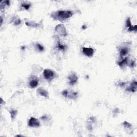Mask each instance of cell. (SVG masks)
Masks as SVG:
<instances>
[{
  "label": "cell",
  "mask_w": 137,
  "mask_h": 137,
  "mask_svg": "<svg viewBox=\"0 0 137 137\" xmlns=\"http://www.w3.org/2000/svg\"><path fill=\"white\" fill-rule=\"evenodd\" d=\"M35 48L36 49V50L40 52H42L44 50V47L40 43H36L35 44Z\"/></svg>",
  "instance_id": "9a60e30c"
},
{
  "label": "cell",
  "mask_w": 137,
  "mask_h": 137,
  "mask_svg": "<svg viewBox=\"0 0 137 137\" xmlns=\"http://www.w3.org/2000/svg\"><path fill=\"white\" fill-rule=\"evenodd\" d=\"M73 12L69 10H58L56 12H53L51 14V17L55 20L59 21L61 22L64 21L73 15Z\"/></svg>",
  "instance_id": "6da1fadb"
},
{
  "label": "cell",
  "mask_w": 137,
  "mask_h": 137,
  "mask_svg": "<svg viewBox=\"0 0 137 137\" xmlns=\"http://www.w3.org/2000/svg\"><path fill=\"white\" fill-rule=\"evenodd\" d=\"M37 93L41 96L44 97L45 98H49V93L46 90H45L43 88H39L37 90Z\"/></svg>",
  "instance_id": "7c38bea8"
},
{
  "label": "cell",
  "mask_w": 137,
  "mask_h": 137,
  "mask_svg": "<svg viewBox=\"0 0 137 137\" xmlns=\"http://www.w3.org/2000/svg\"><path fill=\"white\" fill-rule=\"evenodd\" d=\"M17 114V110H12L11 112H10V114H11V118L12 120H14L15 117H16V115Z\"/></svg>",
  "instance_id": "e0dca14e"
},
{
  "label": "cell",
  "mask_w": 137,
  "mask_h": 137,
  "mask_svg": "<svg viewBox=\"0 0 137 137\" xmlns=\"http://www.w3.org/2000/svg\"><path fill=\"white\" fill-rule=\"evenodd\" d=\"M56 47L60 51H65L66 49H67V47L66 46V45L65 44H63L61 43L60 41L57 42Z\"/></svg>",
  "instance_id": "4fadbf2b"
},
{
  "label": "cell",
  "mask_w": 137,
  "mask_h": 137,
  "mask_svg": "<svg viewBox=\"0 0 137 137\" xmlns=\"http://www.w3.org/2000/svg\"><path fill=\"white\" fill-rule=\"evenodd\" d=\"M62 94L63 96L66 98H69L70 99H76L78 97V94L76 92L74 91H69L68 90H64L62 91Z\"/></svg>",
  "instance_id": "7a4b0ae2"
},
{
  "label": "cell",
  "mask_w": 137,
  "mask_h": 137,
  "mask_svg": "<svg viewBox=\"0 0 137 137\" xmlns=\"http://www.w3.org/2000/svg\"><path fill=\"white\" fill-rule=\"evenodd\" d=\"M21 21L19 19H16L14 21V24L16 26L19 25V24H21Z\"/></svg>",
  "instance_id": "d6986e66"
},
{
  "label": "cell",
  "mask_w": 137,
  "mask_h": 137,
  "mask_svg": "<svg viewBox=\"0 0 137 137\" xmlns=\"http://www.w3.org/2000/svg\"><path fill=\"white\" fill-rule=\"evenodd\" d=\"M25 24L28 26H32V27H37L39 26V24L35 23L34 22H26Z\"/></svg>",
  "instance_id": "2e32d148"
},
{
  "label": "cell",
  "mask_w": 137,
  "mask_h": 137,
  "mask_svg": "<svg viewBox=\"0 0 137 137\" xmlns=\"http://www.w3.org/2000/svg\"><path fill=\"white\" fill-rule=\"evenodd\" d=\"M123 125L126 127V128H127V129H130V128H131V127H132L131 124H130L128 122H126V121L123 123Z\"/></svg>",
  "instance_id": "ac0fdd59"
},
{
  "label": "cell",
  "mask_w": 137,
  "mask_h": 137,
  "mask_svg": "<svg viewBox=\"0 0 137 137\" xmlns=\"http://www.w3.org/2000/svg\"><path fill=\"white\" fill-rule=\"evenodd\" d=\"M82 52L86 56L91 57L93 56L94 54V50L92 48L83 47L82 48Z\"/></svg>",
  "instance_id": "8992f818"
},
{
  "label": "cell",
  "mask_w": 137,
  "mask_h": 137,
  "mask_svg": "<svg viewBox=\"0 0 137 137\" xmlns=\"http://www.w3.org/2000/svg\"><path fill=\"white\" fill-rule=\"evenodd\" d=\"M68 79L69 80V85H72V86L75 85L77 83L78 80V76L75 74V73H72V74H70L68 76Z\"/></svg>",
  "instance_id": "5b68a950"
},
{
  "label": "cell",
  "mask_w": 137,
  "mask_h": 137,
  "mask_svg": "<svg viewBox=\"0 0 137 137\" xmlns=\"http://www.w3.org/2000/svg\"><path fill=\"white\" fill-rule=\"evenodd\" d=\"M126 27L127 28V30L129 32H132V31H136V25H132L130 18H128L126 21Z\"/></svg>",
  "instance_id": "ba28073f"
},
{
  "label": "cell",
  "mask_w": 137,
  "mask_h": 137,
  "mask_svg": "<svg viewBox=\"0 0 137 137\" xmlns=\"http://www.w3.org/2000/svg\"><path fill=\"white\" fill-rule=\"evenodd\" d=\"M28 125L29 127L36 128V127H39L40 124L39 121L37 119L34 117H31L29 121Z\"/></svg>",
  "instance_id": "52a82bcc"
},
{
  "label": "cell",
  "mask_w": 137,
  "mask_h": 137,
  "mask_svg": "<svg viewBox=\"0 0 137 137\" xmlns=\"http://www.w3.org/2000/svg\"><path fill=\"white\" fill-rule=\"evenodd\" d=\"M125 85V83L124 82H120V83H118V85L120 86H123Z\"/></svg>",
  "instance_id": "ffe728a7"
},
{
  "label": "cell",
  "mask_w": 137,
  "mask_h": 137,
  "mask_svg": "<svg viewBox=\"0 0 137 137\" xmlns=\"http://www.w3.org/2000/svg\"><path fill=\"white\" fill-rule=\"evenodd\" d=\"M43 76L48 81H51L56 77V74L53 71L50 69H45L43 71Z\"/></svg>",
  "instance_id": "3957f363"
},
{
  "label": "cell",
  "mask_w": 137,
  "mask_h": 137,
  "mask_svg": "<svg viewBox=\"0 0 137 137\" xmlns=\"http://www.w3.org/2000/svg\"><path fill=\"white\" fill-rule=\"evenodd\" d=\"M55 31L61 36H66L67 35L66 27L62 24H59L56 26Z\"/></svg>",
  "instance_id": "277c9868"
},
{
  "label": "cell",
  "mask_w": 137,
  "mask_h": 137,
  "mask_svg": "<svg viewBox=\"0 0 137 137\" xmlns=\"http://www.w3.org/2000/svg\"><path fill=\"white\" fill-rule=\"evenodd\" d=\"M129 52V49L127 47H121L120 49V54L121 58H124Z\"/></svg>",
  "instance_id": "30bf717a"
},
{
  "label": "cell",
  "mask_w": 137,
  "mask_h": 137,
  "mask_svg": "<svg viewBox=\"0 0 137 137\" xmlns=\"http://www.w3.org/2000/svg\"><path fill=\"white\" fill-rule=\"evenodd\" d=\"M136 86H137L136 81L135 80H133L132 83L130 84V86L126 89V90L127 91H129V92L134 93V92H136Z\"/></svg>",
  "instance_id": "9c48e42d"
},
{
  "label": "cell",
  "mask_w": 137,
  "mask_h": 137,
  "mask_svg": "<svg viewBox=\"0 0 137 137\" xmlns=\"http://www.w3.org/2000/svg\"><path fill=\"white\" fill-rule=\"evenodd\" d=\"M31 3L27 2H24L21 4V6L23 9H24V10H27L30 8L31 7Z\"/></svg>",
  "instance_id": "5bb4252c"
},
{
  "label": "cell",
  "mask_w": 137,
  "mask_h": 137,
  "mask_svg": "<svg viewBox=\"0 0 137 137\" xmlns=\"http://www.w3.org/2000/svg\"><path fill=\"white\" fill-rule=\"evenodd\" d=\"M39 84V80L36 77L32 78L29 82V86L31 88H34Z\"/></svg>",
  "instance_id": "8fae6325"
}]
</instances>
